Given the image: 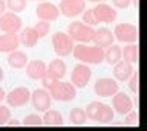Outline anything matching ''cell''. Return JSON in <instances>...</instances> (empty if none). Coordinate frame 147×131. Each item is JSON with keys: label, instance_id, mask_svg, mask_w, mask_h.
I'll use <instances>...</instances> for the list:
<instances>
[{"label": "cell", "instance_id": "4316f807", "mask_svg": "<svg viewBox=\"0 0 147 131\" xmlns=\"http://www.w3.org/2000/svg\"><path fill=\"white\" fill-rule=\"evenodd\" d=\"M34 31H35L38 40H41V38H45L46 35H49L51 23L49 21H45V20H38V23H35V26H34Z\"/></svg>", "mask_w": 147, "mask_h": 131}, {"label": "cell", "instance_id": "d4e9b609", "mask_svg": "<svg viewBox=\"0 0 147 131\" xmlns=\"http://www.w3.org/2000/svg\"><path fill=\"white\" fill-rule=\"evenodd\" d=\"M123 58L121 55V46L118 44H110L109 47H106L104 51V61L107 63L109 66H113Z\"/></svg>", "mask_w": 147, "mask_h": 131}, {"label": "cell", "instance_id": "d590c367", "mask_svg": "<svg viewBox=\"0 0 147 131\" xmlns=\"http://www.w3.org/2000/svg\"><path fill=\"white\" fill-rule=\"evenodd\" d=\"M5 11H6V3H5V0H0V15H2Z\"/></svg>", "mask_w": 147, "mask_h": 131}, {"label": "cell", "instance_id": "3957f363", "mask_svg": "<svg viewBox=\"0 0 147 131\" xmlns=\"http://www.w3.org/2000/svg\"><path fill=\"white\" fill-rule=\"evenodd\" d=\"M46 90L49 92L51 98H52L54 101H58V102L74 101L77 96V88L74 87V84L72 82H64L61 79L54 81Z\"/></svg>", "mask_w": 147, "mask_h": 131}, {"label": "cell", "instance_id": "5b68a950", "mask_svg": "<svg viewBox=\"0 0 147 131\" xmlns=\"http://www.w3.org/2000/svg\"><path fill=\"white\" fill-rule=\"evenodd\" d=\"M113 37L117 41L124 43V44L136 43L138 38H140V31L132 23H119L113 29Z\"/></svg>", "mask_w": 147, "mask_h": 131}, {"label": "cell", "instance_id": "ac0fdd59", "mask_svg": "<svg viewBox=\"0 0 147 131\" xmlns=\"http://www.w3.org/2000/svg\"><path fill=\"white\" fill-rule=\"evenodd\" d=\"M133 64L129 63L126 60H119L117 64H113V76L115 79L119 81V82H126V81L130 78V75L133 73Z\"/></svg>", "mask_w": 147, "mask_h": 131}, {"label": "cell", "instance_id": "484cf974", "mask_svg": "<svg viewBox=\"0 0 147 131\" xmlns=\"http://www.w3.org/2000/svg\"><path fill=\"white\" fill-rule=\"evenodd\" d=\"M69 122L75 126H81L87 122V116H86V111L84 108H80V107H75L72 108L71 113H69Z\"/></svg>", "mask_w": 147, "mask_h": 131}, {"label": "cell", "instance_id": "8fae6325", "mask_svg": "<svg viewBox=\"0 0 147 131\" xmlns=\"http://www.w3.org/2000/svg\"><path fill=\"white\" fill-rule=\"evenodd\" d=\"M29 101H31L35 111L45 113L48 108H51V101H52V98H51V94L46 88H35L34 92L31 93Z\"/></svg>", "mask_w": 147, "mask_h": 131}, {"label": "cell", "instance_id": "ffe728a7", "mask_svg": "<svg viewBox=\"0 0 147 131\" xmlns=\"http://www.w3.org/2000/svg\"><path fill=\"white\" fill-rule=\"evenodd\" d=\"M96 46L100 47H109L110 44H113L115 41V37H113V32L110 31L109 28H100V29H95V35H94V40H92Z\"/></svg>", "mask_w": 147, "mask_h": 131}, {"label": "cell", "instance_id": "8d00e7d4", "mask_svg": "<svg viewBox=\"0 0 147 131\" xmlns=\"http://www.w3.org/2000/svg\"><path fill=\"white\" fill-rule=\"evenodd\" d=\"M5 96H6V92L3 90V87H0V102L5 101Z\"/></svg>", "mask_w": 147, "mask_h": 131}, {"label": "cell", "instance_id": "7c38bea8", "mask_svg": "<svg viewBox=\"0 0 147 131\" xmlns=\"http://www.w3.org/2000/svg\"><path fill=\"white\" fill-rule=\"evenodd\" d=\"M35 14H37V19L38 20L55 21V20H58V17H60V9H58L57 5H54V3L41 0L35 8Z\"/></svg>", "mask_w": 147, "mask_h": 131}, {"label": "cell", "instance_id": "f546056e", "mask_svg": "<svg viewBox=\"0 0 147 131\" xmlns=\"http://www.w3.org/2000/svg\"><path fill=\"white\" fill-rule=\"evenodd\" d=\"M81 19H83V23H86L89 26H94V28L96 25H100L98 20H96V17H95L94 9H84L81 12Z\"/></svg>", "mask_w": 147, "mask_h": 131}, {"label": "cell", "instance_id": "52a82bcc", "mask_svg": "<svg viewBox=\"0 0 147 131\" xmlns=\"http://www.w3.org/2000/svg\"><path fill=\"white\" fill-rule=\"evenodd\" d=\"M29 99H31V92L28 87H16L9 93H6V96H5V101H6L8 107H11V108L25 107L28 105Z\"/></svg>", "mask_w": 147, "mask_h": 131}, {"label": "cell", "instance_id": "e575fe53", "mask_svg": "<svg viewBox=\"0 0 147 131\" xmlns=\"http://www.w3.org/2000/svg\"><path fill=\"white\" fill-rule=\"evenodd\" d=\"M5 125H6V126H20V125H22V122H20V120H17V119H11V117H9Z\"/></svg>", "mask_w": 147, "mask_h": 131}, {"label": "cell", "instance_id": "277c9868", "mask_svg": "<svg viewBox=\"0 0 147 131\" xmlns=\"http://www.w3.org/2000/svg\"><path fill=\"white\" fill-rule=\"evenodd\" d=\"M67 34L77 43H92L95 35L94 26H89L83 21H72L67 26Z\"/></svg>", "mask_w": 147, "mask_h": 131}, {"label": "cell", "instance_id": "ab89813d", "mask_svg": "<svg viewBox=\"0 0 147 131\" xmlns=\"http://www.w3.org/2000/svg\"><path fill=\"white\" fill-rule=\"evenodd\" d=\"M87 2H92V3H100V2H106V0H87Z\"/></svg>", "mask_w": 147, "mask_h": 131}, {"label": "cell", "instance_id": "30bf717a", "mask_svg": "<svg viewBox=\"0 0 147 131\" xmlns=\"http://www.w3.org/2000/svg\"><path fill=\"white\" fill-rule=\"evenodd\" d=\"M60 14L67 19H75L86 9V0H61L58 5Z\"/></svg>", "mask_w": 147, "mask_h": 131}, {"label": "cell", "instance_id": "f35d334b", "mask_svg": "<svg viewBox=\"0 0 147 131\" xmlns=\"http://www.w3.org/2000/svg\"><path fill=\"white\" fill-rule=\"evenodd\" d=\"M3 78H5V72H3V69L0 67V82L3 81Z\"/></svg>", "mask_w": 147, "mask_h": 131}, {"label": "cell", "instance_id": "5bb4252c", "mask_svg": "<svg viewBox=\"0 0 147 131\" xmlns=\"http://www.w3.org/2000/svg\"><path fill=\"white\" fill-rule=\"evenodd\" d=\"M95 12V17L98 20V23H113L118 17V12L115 8L107 5L106 2H100L96 3L95 8H92Z\"/></svg>", "mask_w": 147, "mask_h": 131}, {"label": "cell", "instance_id": "60d3db41", "mask_svg": "<svg viewBox=\"0 0 147 131\" xmlns=\"http://www.w3.org/2000/svg\"><path fill=\"white\" fill-rule=\"evenodd\" d=\"M40 2H41V0H40Z\"/></svg>", "mask_w": 147, "mask_h": 131}, {"label": "cell", "instance_id": "7a4b0ae2", "mask_svg": "<svg viewBox=\"0 0 147 131\" xmlns=\"http://www.w3.org/2000/svg\"><path fill=\"white\" fill-rule=\"evenodd\" d=\"M84 111H86V116L89 120H94L96 124H113L115 111L107 104H103L100 101H94L87 105V108Z\"/></svg>", "mask_w": 147, "mask_h": 131}, {"label": "cell", "instance_id": "9a60e30c", "mask_svg": "<svg viewBox=\"0 0 147 131\" xmlns=\"http://www.w3.org/2000/svg\"><path fill=\"white\" fill-rule=\"evenodd\" d=\"M22 29V19L16 12L5 11L0 15V31L2 32H18Z\"/></svg>", "mask_w": 147, "mask_h": 131}, {"label": "cell", "instance_id": "9c48e42d", "mask_svg": "<svg viewBox=\"0 0 147 131\" xmlns=\"http://www.w3.org/2000/svg\"><path fill=\"white\" fill-rule=\"evenodd\" d=\"M118 90H119L118 81L112 78H100L94 84V92L100 98H112Z\"/></svg>", "mask_w": 147, "mask_h": 131}, {"label": "cell", "instance_id": "d6986e66", "mask_svg": "<svg viewBox=\"0 0 147 131\" xmlns=\"http://www.w3.org/2000/svg\"><path fill=\"white\" fill-rule=\"evenodd\" d=\"M67 73V66L61 58H55L48 64V69H46V75L51 76L52 79H63Z\"/></svg>", "mask_w": 147, "mask_h": 131}, {"label": "cell", "instance_id": "7402d4cb", "mask_svg": "<svg viewBox=\"0 0 147 131\" xmlns=\"http://www.w3.org/2000/svg\"><path fill=\"white\" fill-rule=\"evenodd\" d=\"M43 125L46 126H63L64 125V119H63V114L60 113L58 110H46L43 117Z\"/></svg>", "mask_w": 147, "mask_h": 131}, {"label": "cell", "instance_id": "2e32d148", "mask_svg": "<svg viewBox=\"0 0 147 131\" xmlns=\"http://www.w3.org/2000/svg\"><path fill=\"white\" fill-rule=\"evenodd\" d=\"M46 69H48V64L43 60H32L28 61L26 64V75L28 78L34 81H41L46 76Z\"/></svg>", "mask_w": 147, "mask_h": 131}, {"label": "cell", "instance_id": "74e56055", "mask_svg": "<svg viewBox=\"0 0 147 131\" xmlns=\"http://www.w3.org/2000/svg\"><path fill=\"white\" fill-rule=\"evenodd\" d=\"M130 2L133 3V6H135L136 9H138V8H140V0H130Z\"/></svg>", "mask_w": 147, "mask_h": 131}, {"label": "cell", "instance_id": "ba28073f", "mask_svg": "<svg viewBox=\"0 0 147 131\" xmlns=\"http://www.w3.org/2000/svg\"><path fill=\"white\" fill-rule=\"evenodd\" d=\"M92 79V70L89 64H84V63H80L72 69L71 73V82L74 84L75 88H83L89 84V81Z\"/></svg>", "mask_w": 147, "mask_h": 131}, {"label": "cell", "instance_id": "4fadbf2b", "mask_svg": "<svg viewBox=\"0 0 147 131\" xmlns=\"http://www.w3.org/2000/svg\"><path fill=\"white\" fill-rule=\"evenodd\" d=\"M112 107H113V111L118 113V114H127L130 110H133V101L130 99L127 93L118 90L117 93L112 96Z\"/></svg>", "mask_w": 147, "mask_h": 131}, {"label": "cell", "instance_id": "1f68e13d", "mask_svg": "<svg viewBox=\"0 0 147 131\" xmlns=\"http://www.w3.org/2000/svg\"><path fill=\"white\" fill-rule=\"evenodd\" d=\"M22 125H25V126H41L43 125V120H41V116L34 113V114H28L25 119H23Z\"/></svg>", "mask_w": 147, "mask_h": 131}, {"label": "cell", "instance_id": "836d02e7", "mask_svg": "<svg viewBox=\"0 0 147 131\" xmlns=\"http://www.w3.org/2000/svg\"><path fill=\"white\" fill-rule=\"evenodd\" d=\"M113 3V8H117V9H127L129 6H130V0H112Z\"/></svg>", "mask_w": 147, "mask_h": 131}, {"label": "cell", "instance_id": "44dd1931", "mask_svg": "<svg viewBox=\"0 0 147 131\" xmlns=\"http://www.w3.org/2000/svg\"><path fill=\"white\" fill-rule=\"evenodd\" d=\"M28 61H29L28 60V55L25 52L18 51V49L9 52V55H8V64H9V67H12V69H25Z\"/></svg>", "mask_w": 147, "mask_h": 131}, {"label": "cell", "instance_id": "cb8c5ba5", "mask_svg": "<svg viewBox=\"0 0 147 131\" xmlns=\"http://www.w3.org/2000/svg\"><path fill=\"white\" fill-rule=\"evenodd\" d=\"M18 40H20V44H23V46L34 47L37 41H38V37H37L34 28H25V29H20Z\"/></svg>", "mask_w": 147, "mask_h": 131}, {"label": "cell", "instance_id": "83f0119b", "mask_svg": "<svg viewBox=\"0 0 147 131\" xmlns=\"http://www.w3.org/2000/svg\"><path fill=\"white\" fill-rule=\"evenodd\" d=\"M5 3H6L8 9L11 12H16V14L26 9V0H6Z\"/></svg>", "mask_w": 147, "mask_h": 131}, {"label": "cell", "instance_id": "e0dca14e", "mask_svg": "<svg viewBox=\"0 0 147 131\" xmlns=\"http://www.w3.org/2000/svg\"><path fill=\"white\" fill-rule=\"evenodd\" d=\"M18 46L20 40L17 32H3V35H0V53H9L18 49Z\"/></svg>", "mask_w": 147, "mask_h": 131}, {"label": "cell", "instance_id": "6da1fadb", "mask_svg": "<svg viewBox=\"0 0 147 131\" xmlns=\"http://www.w3.org/2000/svg\"><path fill=\"white\" fill-rule=\"evenodd\" d=\"M72 55L75 60L84 64H101L104 61V49L96 46H90L89 43H78L74 44Z\"/></svg>", "mask_w": 147, "mask_h": 131}, {"label": "cell", "instance_id": "603a6c76", "mask_svg": "<svg viewBox=\"0 0 147 131\" xmlns=\"http://www.w3.org/2000/svg\"><path fill=\"white\" fill-rule=\"evenodd\" d=\"M121 55L126 61L132 63V64H138L140 63V46L135 43H129L124 46V49L121 47Z\"/></svg>", "mask_w": 147, "mask_h": 131}, {"label": "cell", "instance_id": "d6a6232c", "mask_svg": "<svg viewBox=\"0 0 147 131\" xmlns=\"http://www.w3.org/2000/svg\"><path fill=\"white\" fill-rule=\"evenodd\" d=\"M11 117V107L0 105V126L6 124V120Z\"/></svg>", "mask_w": 147, "mask_h": 131}, {"label": "cell", "instance_id": "f1b7e54d", "mask_svg": "<svg viewBox=\"0 0 147 131\" xmlns=\"http://www.w3.org/2000/svg\"><path fill=\"white\" fill-rule=\"evenodd\" d=\"M127 81H129V88H130V92L138 96V94H140V72L133 70V73L130 75V78Z\"/></svg>", "mask_w": 147, "mask_h": 131}, {"label": "cell", "instance_id": "8992f818", "mask_svg": "<svg viewBox=\"0 0 147 131\" xmlns=\"http://www.w3.org/2000/svg\"><path fill=\"white\" fill-rule=\"evenodd\" d=\"M74 44L75 41L71 38L69 34H64V32H55L52 35V46H54V52L57 53L60 58H64V57H69L72 53V49H74Z\"/></svg>", "mask_w": 147, "mask_h": 131}, {"label": "cell", "instance_id": "4dcf8cb0", "mask_svg": "<svg viewBox=\"0 0 147 131\" xmlns=\"http://www.w3.org/2000/svg\"><path fill=\"white\" fill-rule=\"evenodd\" d=\"M124 116H126V119H124L123 125H126V126H136L138 124H140V113H138V111L130 110L127 114H124Z\"/></svg>", "mask_w": 147, "mask_h": 131}]
</instances>
